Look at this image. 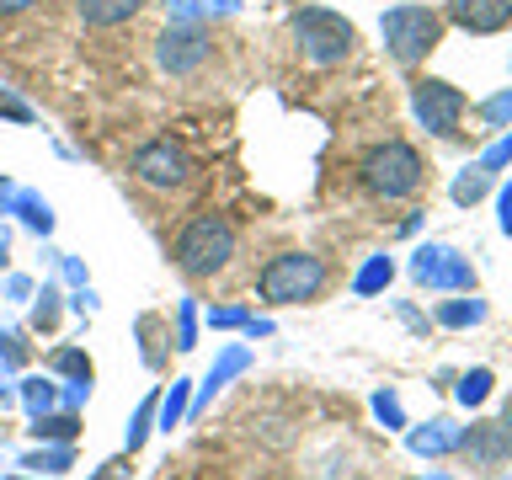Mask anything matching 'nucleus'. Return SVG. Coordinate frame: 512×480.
Wrapping results in <instances>:
<instances>
[{
    "label": "nucleus",
    "instance_id": "1",
    "mask_svg": "<svg viewBox=\"0 0 512 480\" xmlns=\"http://www.w3.org/2000/svg\"><path fill=\"white\" fill-rule=\"evenodd\" d=\"M230 256H235V224L224 214H198L176 235V267L187 278H214V272L230 267Z\"/></svg>",
    "mask_w": 512,
    "mask_h": 480
},
{
    "label": "nucleus",
    "instance_id": "2",
    "mask_svg": "<svg viewBox=\"0 0 512 480\" xmlns=\"http://www.w3.org/2000/svg\"><path fill=\"white\" fill-rule=\"evenodd\" d=\"M363 187L374 198H411L422 187V155L406 139H384L363 155Z\"/></svg>",
    "mask_w": 512,
    "mask_h": 480
},
{
    "label": "nucleus",
    "instance_id": "3",
    "mask_svg": "<svg viewBox=\"0 0 512 480\" xmlns=\"http://www.w3.org/2000/svg\"><path fill=\"white\" fill-rule=\"evenodd\" d=\"M294 43H299V54L320 64V70H331V64H342L352 54V43H358V27L347 22V16H336V11H320V6H304L294 16Z\"/></svg>",
    "mask_w": 512,
    "mask_h": 480
},
{
    "label": "nucleus",
    "instance_id": "4",
    "mask_svg": "<svg viewBox=\"0 0 512 480\" xmlns=\"http://www.w3.org/2000/svg\"><path fill=\"white\" fill-rule=\"evenodd\" d=\"M379 32H384V48H390L395 64H416V59H427L432 48H438L443 16L432 6H390L384 22H379Z\"/></svg>",
    "mask_w": 512,
    "mask_h": 480
},
{
    "label": "nucleus",
    "instance_id": "5",
    "mask_svg": "<svg viewBox=\"0 0 512 480\" xmlns=\"http://www.w3.org/2000/svg\"><path fill=\"white\" fill-rule=\"evenodd\" d=\"M256 288H262V299H272V304L315 299L320 288H326V262L310 256V251H283V256H272V262L262 267Z\"/></svg>",
    "mask_w": 512,
    "mask_h": 480
},
{
    "label": "nucleus",
    "instance_id": "6",
    "mask_svg": "<svg viewBox=\"0 0 512 480\" xmlns=\"http://www.w3.org/2000/svg\"><path fill=\"white\" fill-rule=\"evenodd\" d=\"M411 112L427 134H454L464 118V91L448 86V80H416L411 86Z\"/></svg>",
    "mask_w": 512,
    "mask_h": 480
},
{
    "label": "nucleus",
    "instance_id": "7",
    "mask_svg": "<svg viewBox=\"0 0 512 480\" xmlns=\"http://www.w3.org/2000/svg\"><path fill=\"white\" fill-rule=\"evenodd\" d=\"M187 171H192V160H187V150L176 139H150V144H139V150H134V176L144 187H155V192L182 187Z\"/></svg>",
    "mask_w": 512,
    "mask_h": 480
},
{
    "label": "nucleus",
    "instance_id": "8",
    "mask_svg": "<svg viewBox=\"0 0 512 480\" xmlns=\"http://www.w3.org/2000/svg\"><path fill=\"white\" fill-rule=\"evenodd\" d=\"M203 59H208V32H203V22H171V27L155 38V64H160L166 75H192V70H203Z\"/></svg>",
    "mask_w": 512,
    "mask_h": 480
},
{
    "label": "nucleus",
    "instance_id": "9",
    "mask_svg": "<svg viewBox=\"0 0 512 480\" xmlns=\"http://www.w3.org/2000/svg\"><path fill=\"white\" fill-rule=\"evenodd\" d=\"M411 278L422 288H475V267L448 246H422L411 256Z\"/></svg>",
    "mask_w": 512,
    "mask_h": 480
},
{
    "label": "nucleus",
    "instance_id": "10",
    "mask_svg": "<svg viewBox=\"0 0 512 480\" xmlns=\"http://www.w3.org/2000/svg\"><path fill=\"white\" fill-rule=\"evenodd\" d=\"M448 22L464 32H502L512 22V0H448Z\"/></svg>",
    "mask_w": 512,
    "mask_h": 480
},
{
    "label": "nucleus",
    "instance_id": "11",
    "mask_svg": "<svg viewBox=\"0 0 512 480\" xmlns=\"http://www.w3.org/2000/svg\"><path fill=\"white\" fill-rule=\"evenodd\" d=\"M406 443H411V454L438 459V454H454V448H464V432L448 427V422H427V427H416Z\"/></svg>",
    "mask_w": 512,
    "mask_h": 480
},
{
    "label": "nucleus",
    "instance_id": "12",
    "mask_svg": "<svg viewBox=\"0 0 512 480\" xmlns=\"http://www.w3.org/2000/svg\"><path fill=\"white\" fill-rule=\"evenodd\" d=\"M150 0H80V22L86 27H123L128 16H139Z\"/></svg>",
    "mask_w": 512,
    "mask_h": 480
},
{
    "label": "nucleus",
    "instance_id": "13",
    "mask_svg": "<svg viewBox=\"0 0 512 480\" xmlns=\"http://www.w3.org/2000/svg\"><path fill=\"white\" fill-rule=\"evenodd\" d=\"M246 363H251V352H246V347H224V352H219V363L208 368L203 390H198V406H203V400H214V395L224 390V384L235 379V374H246Z\"/></svg>",
    "mask_w": 512,
    "mask_h": 480
},
{
    "label": "nucleus",
    "instance_id": "14",
    "mask_svg": "<svg viewBox=\"0 0 512 480\" xmlns=\"http://www.w3.org/2000/svg\"><path fill=\"white\" fill-rule=\"evenodd\" d=\"M11 214H22V224H27L32 235H48V230H54V208H48V203L38 198V192H22V187H16Z\"/></svg>",
    "mask_w": 512,
    "mask_h": 480
},
{
    "label": "nucleus",
    "instance_id": "15",
    "mask_svg": "<svg viewBox=\"0 0 512 480\" xmlns=\"http://www.w3.org/2000/svg\"><path fill=\"white\" fill-rule=\"evenodd\" d=\"M171 22H203V16H230L235 0H166Z\"/></svg>",
    "mask_w": 512,
    "mask_h": 480
},
{
    "label": "nucleus",
    "instance_id": "16",
    "mask_svg": "<svg viewBox=\"0 0 512 480\" xmlns=\"http://www.w3.org/2000/svg\"><path fill=\"white\" fill-rule=\"evenodd\" d=\"M80 432V422H75V411H48V416H32V438H48V443H70Z\"/></svg>",
    "mask_w": 512,
    "mask_h": 480
},
{
    "label": "nucleus",
    "instance_id": "17",
    "mask_svg": "<svg viewBox=\"0 0 512 480\" xmlns=\"http://www.w3.org/2000/svg\"><path fill=\"white\" fill-rule=\"evenodd\" d=\"M187 406H192V379H171V395H166V400H160V406H155V411H160V427L171 432V427H176V422H182V416H187Z\"/></svg>",
    "mask_w": 512,
    "mask_h": 480
},
{
    "label": "nucleus",
    "instance_id": "18",
    "mask_svg": "<svg viewBox=\"0 0 512 480\" xmlns=\"http://www.w3.org/2000/svg\"><path fill=\"white\" fill-rule=\"evenodd\" d=\"M16 395H22L27 416H48V411L59 406V390H54L48 379H22V390H16Z\"/></svg>",
    "mask_w": 512,
    "mask_h": 480
},
{
    "label": "nucleus",
    "instance_id": "19",
    "mask_svg": "<svg viewBox=\"0 0 512 480\" xmlns=\"http://www.w3.org/2000/svg\"><path fill=\"white\" fill-rule=\"evenodd\" d=\"M390 278H395V262H390V256H368L363 272L352 278V288H358V294H379V288H390Z\"/></svg>",
    "mask_w": 512,
    "mask_h": 480
},
{
    "label": "nucleus",
    "instance_id": "20",
    "mask_svg": "<svg viewBox=\"0 0 512 480\" xmlns=\"http://www.w3.org/2000/svg\"><path fill=\"white\" fill-rule=\"evenodd\" d=\"M486 320V304L480 299H448L438 304V326H480Z\"/></svg>",
    "mask_w": 512,
    "mask_h": 480
},
{
    "label": "nucleus",
    "instance_id": "21",
    "mask_svg": "<svg viewBox=\"0 0 512 480\" xmlns=\"http://www.w3.org/2000/svg\"><path fill=\"white\" fill-rule=\"evenodd\" d=\"M486 187H491V171H480V166L459 171V176H454V203H464V208H470V203H480V198H486Z\"/></svg>",
    "mask_w": 512,
    "mask_h": 480
},
{
    "label": "nucleus",
    "instance_id": "22",
    "mask_svg": "<svg viewBox=\"0 0 512 480\" xmlns=\"http://www.w3.org/2000/svg\"><path fill=\"white\" fill-rule=\"evenodd\" d=\"M491 368H470V374H464L459 384H454V395H459V406H480V400L491 395Z\"/></svg>",
    "mask_w": 512,
    "mask_h": 480
},
{
    "label": "nucleus",
    "instance_id": "23",
    "mask_svg": "<svg viewBox=\"0 0 512 480\" xmlns=\"http://www.w3.org/2000/svg\"><path fill=\"white\" fill-rule=\"evenodd\" d=\"M48 363H54L59 374H70L75 384H91V358H86V352H80V347H59V352H54V358H48Z\"/></svg>",
    "mask_w": 512,
    "mask_h": 480
},
{
    "label": "nucleus",
    "instance_id": "24",
    "mask_svg": "<svg viewBox=\"0 0 512 480\" xmlns=\"http://www.w3.org/2000/svg\"><path fill=\"white\" fill-rule=\"evenodd\" d=\"M155 406H160V400H155V395H144V400H139V411H134V422H128V438H123V443H128V454H134V448H139L144 438H150V422H155Z\"/></svg>",
    "mask_w": 512,
    "mask_h": 480
},
{
    "label": "nucleus",
    "instance_id": "25",
    "mask_svg": "<svg viewBox=\"0 0 512 480\" xmlns=\"http://www.w3.org/2000/svg\"><path fill=\"white\" fill-rule=\"evenodd\" d=\"M22 470H38V475L70 470V448H38V454H27V459H22Z\"/></svg>",
    "mask_w": 512,
    "mask_h": 480
},
{
    "label": "nucleus",
    "instance_id": "26",
    "mask_svg": "<svg viewBox=\"0 0 512 480\" xmlns=\"http://www.w3.org/2000/svg\"><path fill=\"white\" fill-rule=\"evenodd\" d=\"M176 347H198V304H192V299H182V304H176Z\"/></svg>",
    "mask_w": 512,
    "mask_h": 480
},
{
    "label": "nucleus",
    "instance_id": "27",
    "mask_svg": "<svg viewBox=\"0 0 512 480\" xmlns=\"http://www.w3.org/2000/svg\"><path fill=\"white\" fill-rule=\"evenodd\" d=\"M480 118H486L491 128L512 123V91H496V96H486V102H480Z\"/></svg>",
    "mask_w": 512,
    "mask_h": 480
},
{
    "label": "nucleus",
    "instance_id": "28",
    "mask_svg": "<svg viewBox=\"0 0 512 480\" xmlns=\"http://www.w3.org/2000/svg\"><path fill=\"white\" fill-rule=\"evenodd\" d=\"M475 166H480V171H502V166H512V134H502V139H496L491 150L475 160Z\"/></svg>",
    "mask_w": 512,
    "mask_h": 480
},
{
    "label": "nucleus",
    "instance_id": "29",
    "mask_svg": "<svg viewBox=\"0 0 512 480\" xmlns=\"http://www.w3.org/2000/svg\"><path fill=\"white\" fill-rule=\"evenodd\" d=\"M32 320H38V326H54V320H59V288H54V283H43V294H38V310H32Z\"/></svg>",
    "mask_w": 512,
    "mask_h": 480
},
{
    "label": "nucleus",
    "instance_id": "30",
    "mask_svg": "<svg viewBox=\"0 0 512 480\" xmlns=\"http://www.w3.org/2000/svg\"><path fill=\"white\" fill-rule=\"evenodd\" d=\"M0 118H11V123H32L38 112H32V107L22 102V96H11L6 86H0Z\"/></svg>",
    "mask_w": 512,
    "mask_h": 480
},
{
    "label": "nucleus",
    "instance_id": "31",
    "mask_svg": "<svg viewBox=\"0 0 512 480\" xmlns=\"http://www.w3.org/2000/svg\"><path fill=\"white\" fill-rule=\"evenodd\" d=\"M246 310H235V304H224V310H208V326H214V331H230V326H246Z\"/></svg>",
    "mask_w": 512,
    "mask_h": 480
},
{
    "label": "nucleus",
    "instance_id": "32",
    "mask_svg": "<svg viewBox=\"0 0 512 480\" xmlns=\"http://www.w3.org/2000/svg\"><path fill=\"white\" fill-rule=\"evenodd\" d=\"M374 416H379V422H390V427H406V416H400V400H395V395H374Z\"/></svg>",
    "mask_w": 512,
    "mask_h": 480
},
{
    "label": "nucleus",
    "instance_id": "33",
    "mask_svg": "<svg viewBox=\"0 0 512 480\" xmlns=\"http://www.w3.org/2000/svg\"><path fill=\"white\" fill-rule=\"evenodd\" d=\"M496 224H502V235H512V182L496 192Z\"/></svg>",
    "mask_w": 512,
    "mask_h": 480
},
{
    "label": "nucleus",
    "instance_id": "34",
    "mask_svg": "<svg viewBox=\"0 0 512 480\" xmlns=\"http://www.w3.org/2000/svg\"><path fill=\"white\" fill-rule=\"evenodd\" d=\"M0 363H6V368H22V342H16L11 331H0Z\"/></svg>",
    "mask_w": 512,
    "mask_h": 480
},
{
    "label": "nucleus",
    "instance_id": "35",
    "mask_svg": "<svg viewBox=\"0 0 512 480\" xmlns=\"http://www.w3.org/2000/svg\"><path fill=\"white\" fill-rule=\"evenodd\" d=\"M6 294H11V299H32V278H22V272H11V278H6Z\"/></svg>",
    "mask_w": 512,
    "mask_h": 480
},
{
    "label": "nucleus",
    "instance_id": "36",
    "mask_svg": "<svg viewBox=\"0 0 512 480\" xmlns=\"http://www.w3.org/2000/svg\"><path fill=\"white\" fill-rule=\"evenodd\" d=\"M91 480H128V464H123V459H118V464H102Z\"/></svg>",
    "mask_w": 512,
    "mask_h": 480
},
{
    "label": "nucleus",
    "instance_id": "37",
    "mask_svg": "<svg viewBox=\"0 0 512 480\" xmlns=\"http://www.w3.org/2000/svg\"><path fill=\"white\" fill-rule=\"evenodd\" d=\"M11 203H16V187L6 182V176H0V214H11Z\"/></svg>",
    "mask_w": 512,
    "mask_h": 480
},
{
    "label": "nucleus",
    "instance_id": "38",
    "mask_svg": "<svg viewBox=\"0 0 512 480\" xmlns=\"http://www.w3.org/2000/svg\"><path fill=\"white\" fill-rule=\"evenodd\" d=\"M32 0H0V16H16V11H27Z\"/></svg>",
    "mask_w": 512,
    "mask_h": 480
},
{
    "label": "nucleus",
    "instance_id": "39",
    "mask_svg": "<svg viewBox=\"0 0 512 480\" xmlns=\"http://www.w3.org/2000/svg\"><path fill=\"white\" fill-rule=\"evenodd\" d=\"M6 251H11V230L0 224V262H6Z\"/></svg>",
    "mask_w": 512,
    "mask_h": 480
},
{
    "label": "nucleus",
    "instance_id": "40",
    "mask_svg": "<svg viewBox=\"0 0 512 480\" xmlns=\"http://www.w3.org/2000/svg\"><path fill=\"white\" fill-rule=\"evenodd\" d=\"M502 432H507V438H512V400H507V422H502Z\"/></svg>",
    "mask_w": 512,
    "mask_h": 480
},
{
    "label": "nucleus",
    "instance_id": "41",
    "mask_svg": "<svg viewBox=\"0 0 512 480\" xmlns=\"http://www.w3.org/2000/svg\"><path fill=\"white\" fill-rule=\"evenodd\" d=\"M427 480H448V475H427Z\"/></svg>",
    "mask_w": 512,
    "mask_h": 480
},
{
    "label": "nucleus",
    "instance_id": "42",
    "mask_svg": "<svg viewBox=\"0 0 512 480\" xmlns=\"http://www.w3.org/2000/svg\"><path fill=\"white\" fill-rule=\"evenodd\" d=\"M0 464H6V448H0Z\"/></svg>",
    "mask_w": 512,
    "mask_h": 480
},
{
    "label": "nucleus",
    "instance_id": "43",
    "mask_svg": "<svg viewBox=\"0 0 512 480\" xmlns=\"http://www.w3.org/2000/svg\"><path fill=\"white\" fill-rule=\"evenodd\" d=\"M11 480H16V475H11Z\"/></svg>",
    "mask_w": 512,
    "mask_h": 480
}]
</instances>
